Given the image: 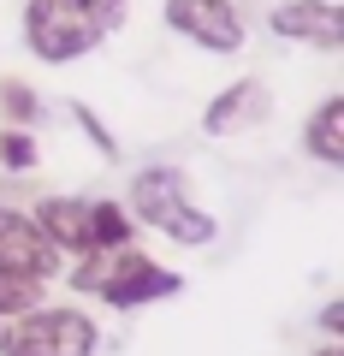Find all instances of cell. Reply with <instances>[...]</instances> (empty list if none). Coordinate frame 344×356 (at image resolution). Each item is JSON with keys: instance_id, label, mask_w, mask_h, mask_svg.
I'll use <instances>...</instances> for the list:
<instances>
[{"instance_id": "obj_14", "label": "cell", "mask_w": 344, "mask_h": 356, "mask_svg": "<svg viewBox=\"0 0 344 356\" xmlns=\"http://www.w3.org/2000/svg\"><path fill=\"white\" fill-rule=\"evenodd\" d=\"M65 113L77 119V131H83V137L95 143V149H101V161H119V137H113V131L101 125V119H95V107H90V102H72Z\"/></svg>"}, {"instance_id": "obj_5", "label": "cell", "mask_w": 344, "mask_h": 356, "mask_svg": "<svg viewBox=\"0 0 344 356\" xmlns=\"http://www.w3.org/2000/svg\"><path fill=\"white\" fill-rule=\"evenodd\" d=\"M18 30H24V48L36 54L42 65H72V60L95 54L113 36V24L95 18L83 0H24Z\"/></svg>"}, {"instance_id": "obj_16", "label": "cell", "mask_w": 344, "mask_h": 356, "mask_svg": "<svg viewBox=\"0 0 344 356\" xmlns=\"http://www.w3.org/2000/svg\"><path fill=\"white\" fill-rule=\"evenodd\" d=\"M83 6H90L95 18H107V24L119 30V18H125V6H131V0H83Z\"/></svg>"}, {"instance_id": "obj_8", "label": "cell", "mask_w": 344, "mask_h": 356, "mask_svg": "<svg viewBox=\"0 0 344 356\" xmlns=\"http://www.w3.org/2000/svg\"><path fill=\"white\" fill-rule=\"evenodd\" d=\"M268 107H273L268 83H261V77H238V83H226L220 95H208L202 131H208V137H238V131L261 125V119H268Z\"/></svg>"}, {"instance_id": "obj_10", "label": "cell", "mask_w": 344, "mask_h": 356, "mask_svg": "<svg viewBox=\"0 0 344 356\" xmlns=\"http://www.w3.org/2000/svg\"><path fill=\"white\" fill-rule=\"evenodd\" d=\"M303 154H309V161H320V166H338L344 161V95H327V102L309 113Z\"/></svg>"}, {"instance_id": "obj_13", "label": "cell", "mask_w": 344, "mask_h": 356, "mask_svg": "<svg viewBox=\"0 0 344 356\" xmlns=\"http://www.w3.org/2000/svg\"><path fill=\"white\" fill-rule=\"evenodd\" d=\"M0 166H6V172H36V166H42V143H36V131H24V125H0Z\"/></svg>"}, {"instance_id": "obj_4", "label": "cell", "mask_w": 344, "mask_h": 356, "mask_svg": "<svg viewBox=\"0 0 344 356\" xmlns=\"http://www.w3.org/2000/svg\"><path fill=\"white\" fill-rule=\"evenodd\" d=\"M101 327L90 309L72 303H36L24 315L0 321V356H95Z\"/></svg>"}, {"instance_id": "obj_17", "label": "cell", "mask_w": 344, "mask_h": 356, "mask_svg": "<svg viewBox=\"0 0 344 356\" xmlns=\"http://www.w3.org/2000/svg\"><path fill=\"white\" fill-rule=\"evenodd\" d=\"M315 356H344V344H338V339H327V344H320Z\"/></svg>"}, {"instance_id": "obj_1", "label": "cell", "mask_w": 344, "mask_h": 356, "mask_svg": "<svg viewBox=\"0 0 344 356\" xmlns=\"http://www.w3.org/2000/svg\"><path fill=\"white\" fill-rule=\"evenodd\" d=\"M72 291H83V297H95V303L131 315V309H149V303L179 297L184 273L179 267H161L154 255H142L137 243H113V250H90L72 267Z\"/></svg>"}, {"instance_id": "obj_7", "label": "cell", "mask_w": 344, "mask_h": 356, "mask_svg": "<svg viewBox=\"0 0 344 356\" xmlns=\"http://www.w3.org/2000/svg\"><path fill=\"white\" fill-rule=\"evenodd\" d=\"M268 30L279 42H297V48H320V54H338L344 48L338 0H279V6L268 13Z\"/></svg>"}, {"instance_id": "obj_9", "label": "cell", "mask_w": 344, "mask_h": 356, "mask_svg": "<svg viewBox=\"0 0 344 356\" xmlns=\"http://www.w3.org/2000/svg\"><path fill=\"white\" fill-rule=\"evenodd\" d=\"M0 267H18V273L54 280V273L65 267V255L36 232V220H30V214H18V208H0Z\"/></svg>"}, {"instance_id": "obj_15", "label": "cell", "mask_w": 344, "mask_h": 356, "mask_svg": "<svg viewBox=\"0 0 344 356\" xmlns=\"http://www.w3.org/2000/svg\"><path fill=\"white\" fill-rule=\"evenodd\" d=\"M320 332H327V339H338V332H344V303H338V297H332V303H320Z\"/></svg>"}, {"instance_id": "obj_2", "label": "cell", "mask_w": 344, "mask_h": 356, "mask_svg": "<svg viewBox=\"0 0 344 356\" xmlns=\"http://www.w3.org/2000/svg\"><path fill=\"white\" fill-rule=\"evenodd\" d=\"M125 208H131L137 226L161 232V238L179 243V250H208V243L220 238V220L190 196V178H184L179 166H142V172L131 178Z\"/></svg>"}, {"instance_id": "obj_3", "label": "cell", "mask_w": 344, "mask_h": 356, "mask_svg": "<svg viewBox=\"0 0 344 356\" xmlns=\"http://www.w3.org/2000/svg\"><path fill=\"white\" fill-rule=\"evenodd\" d=\"M30 220H36V232L60 255L113 250V243H131V232H137L131 208L125 202H107V196H42Z\"/></svg>"}, {"instance_id": "obj_12", "label": "cell", "mask_w": 344, "mask_h": 356, "mask_svg": "<svg viewBox=\"0 0 344 356\" xmlns=\"http://www.w3.org/2000/svg\"><path fill=\"white\" fill-rule=\"evenodd\" d=\"M42 285H48V280H36V273L0 267V321H13V315H24V309H36V303H42Z\"/></svg>"}, {"instance_id": "obj_6", "label": "cell", "mask_w": 344, "mask_h": 356, "mask_svg": "<svg viewBox=\"0 0 344 356\" xmlns=\"http://www.w3.org/2000/svg\"><path fill=\"white\" fill-rule=\"evenodd\" d=\"M161 18L172 36H184L202 54H238L249 42V24H243V13L231 0H166Z\"/></svg>"}, {"instance_id": "obj_11", "label": "cell", "mask_w": 344, "mask_h": 356, "mask_svg": "<svg viewBox=\"0 0 344 356\" xmlns=\"http://www.w3.org/2000/svg\"><path fill=\"white\" fill-rule=\"evenodd\" d=\"M0 119H6V125L36 131V119H42V95L24 83V77H0Z\"/></svg>"}]
</instances>
